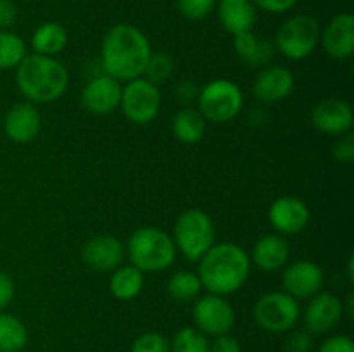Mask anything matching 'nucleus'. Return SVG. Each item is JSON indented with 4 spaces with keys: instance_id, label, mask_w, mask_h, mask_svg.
<instances>
[{
    "instance_id": "nucleus-3",
    "label": "nucleus",
    "mask_w": 354,
    "mask_h": 352,
    "mask_svg": "<svg viewBox=\"0 0 354 352\" xmlns=\"http://www.w3.org/2000/svg\"><path fill=\"white\" fill-rule=\"evenodd\" d=\"M16 86L28 102H54L68 90L69 72L55 57L28 54L16 68Z\"/></svg>"
},
{
    "instance_id": "nucleus-29",
    "label": "nucleus",
    "mask_w": 354,
    "mask_h": 352,
    "mask_svg": "<svg viewBox=\"0 0 354 352\" xmlns=\"http://www.w3.org/2000/svg\"><path fill=\"white\" fill-rule=\"evenodd\" d=\"M209 338L196 326H183L169 340L171 352H209Z\"/></svg>"
},
{
    "instance_id": "nucleus-20",
    "label": "nucleus",
    "mask_w": 354,
    "mask_h": 352,
    "mask_svg": "<svg viewBox=\"0 0 354 352\" xmlns=\"http://www.w3.org/2000/svg\"><path fill=\"white\" fill-rule=\"evenodd\" d=\"M251 264L258 266L261 271L273 273L286 268L290 257V248L282 235H265L252 247Z\"/></svg>"
},
{
    "instance_id": "nucleus-2",
    "label": "nucleus",
    "mask_w": 354,
    "mask_h": 352,
    "mask_svg": "<svg viewBox=\"0 0 354 352\" xmlns=\"http://www.w3.org/2000/svg\"><path fill=\"white\" fill-rule=\"evenodd\" d=\"M251 273V257L234 242L214 244L199 259V275L207 293L230 295L241 290Z\"/></svg>"
},
{
    "instance_id": "nucleus-38",
    "label": "nucleus",
    "mask_w": 354,
    "mask_h": 352,
    "mask_svg": "<svg viewBox=\"0 0 354 352\" xmlns=\"http://www.w3.org/2000/svg\"><path fill=\"white\" fill-rule=\"evenodd\" d=\"M209 352H242V345L230 333H225L220 337H214V340L209 345Z\"/></svg>"
},
{
    "instance_id": "nucleus-24",
    "label": "nucleus",
    "mask_w": 354,
    "mask_h": 352,
    "mask_svg": "<svg viewBox=\"0 0 354 352\" xmlns=\"http://www.w3.org/2000/svg\"><path fill=\"white\" fill-rule=\"evenodd\" d=\"M207 121L196 107H183L173 116L171 131L175 138L182 144L192 145L204 138Z\"/></svg>"
},
{
    "instance_id": "nucleus-33",
    "label": "nucleus",
    "mask_w": 354,
    "mask_h": 352,
    "mask_svg": "<svg viewBox=\"0 0 354 352\" xmlns=\"http://www.w3.org/2000/svg\"><path fill=\"white\" fill-rule=\"evenodd\" d=\"M332 154H334L335 161L342 162V164H353L354 162V135L351 133V131L339 137V140L334 144V148H332Z\"/></svg>"
},
{
    "instance_id": "nucleus-6",
    "label": "nucleus",
    "mask_w": 354,
    "mask_h": 352,
    "mask_svg": "<svg viewBox=\"0 0 354 352\" xmlns=\"http://www.w3.org/2000/svg\"><path fill=\"white\" fill-rule=\"evenodd\" d=\"M244 107V95L239 85L225 78L213 79L199 90L197 109L204 119L225 124L241 114Z\"/></svg>"
},
{
    "instance_id": "nucleus-30",
    "label": "nucleus",
    "mask_w": 354,
    "mask_h": 352,
    "mask_svg": "<svg viewBox=\"0 0 354 352\" xmlns=\"http://www.w3.org/2000/svg\"><path fill=\"white\" fill-rule=\"evenodd\" d=\"M173 71H175V62H173L171 55H168L166 52H152L142 76L154 85H161L171 78Z\"/></svg>"
},
{
    "instance_id": "nucleus-37",
    "label": "nucleus",
    "mask_w": 354,
    "mask_h": 352,
    "mask_svg": "<svg viewBox=\"0 0 354 352\" xmlns=\"http://www.w3.org/2000/svg\"><path fill=\"white\" fill-rule=\"evenodd\" d=\"M256 9L266 10L272 14H282L292 9L297 0H251Z\"/></svg>"
},
{
    "instance_id": "nucleus-10",
    "label": "nucleus",
    "mask_w": 354,
    "mask_h": 352,
    "mask_svg": "<svg viewBox=\"0 0 354 352\" xmlns=\"http://www.w3.org/2000/svg\"><path fill=\"white\" fill-rule=\"evenodd\" d=\"M192 317L197 330L207 337H220L230 333L232 328L235 326L237 314L234 306L223 295L206 293L194 300Z\"/></svg>"
},
{
    "instance_id": "nucleus-25",
    "label": "nucleus",
    "mask_w": 354,
    "mask_h": 352,
    "mask_svg": "<svg viewBox=\"0 0 354 352\" xmlns=\"http://www.w3.org/2000/svg\"><path fill=\"white\" fill-rule=\"evenodd\" d=\"M66 45H68V31L61 23H55V21L40 24L31 35V47L35 54L55 57L64 50Z\"/></svg>"
},
{
    "instance_id": "nucleus-21",
    "label": "nucleus",
    "mask_w": 354,
    "mask_h": 352,
    "mask_svg": "<svg viewBox=\"0 0 354 352\" xmlns=\"http://www.w3.org/2000/svg\"><path fill=\"white\" fill-rule=\"evenodd\" d=\"M218 17L225 31L235 37L254 30L258 14L251 0H218Z\"/></svg>"
},
{
    "instance_id": "nucleus-17",
    "label": "nucleus",
    "mask_w": 354,
    "mask_h": 352,
    "mask_svg": "<svg viewBox=\"0 0 354 352\" xmlns=\"http://www.w3.org/2000/svg\"><path fill=\"white\" fill-rule=\"evenodd\" d=\"M127 255V247L120 238L113 235H99L83 245L82 259L88 268L95 271H114L120 268Z\"/></svg>"
},
{
    "instance_id": "nucleus-9",
    "label": "nucleus",
    "mask_w": 354,
    "mask_h": 352,
    "mask_svg": "<svg viewBox=\"0 0 354 352\" xmlns=\"http://www.w3.org/2000/svg\"><path fill=\"white\" fill-rule=\"evenodd\" d=\"M121 110L133 124H147L156 119L161 109V93L158 85L144 76L127 81L121 92Z\"/></svg>"
},
{
    "instance_id": "nucleus-39",
    "label": "nucleus",
    "mask_w": 354,
    "mask_h": 352,
    "mask_svg": "<svg viewBox=\"0 0 354 352\" xmlns=\"http://www.w3.org/2000/svg\"><path fill=\"white\" fill-rule=\"evenodd\" d=\"M17 21V7L12 0H0V30H10Z\"/></svg>"
},
{
    "instance_id": "nucleus-1",
    "label": "nucleus",
    "mask_w": 354,
    "mask_h": 352,
    "mask_svg": "<svg viewBox=\"0 0 354 352\" xmlns=\"http://www.w3.org/2000/svg\"><path fill=\"white\" fill-rule=\"evenodd\" d=\"M152 54L149 38L133 24H114L104 35L100 45V66L104 75L127 83L140 78Z\"/></svg>"
},
{
    "instance_id": "nucleus-8",
    "label": "nucleus",
    "mask_w": 354,
    "mask_h": 352,
    "mask_svg": "<svg viewBox=\"0 0 354 352\" xmlns=\"http://www.w3.org/2000/svg\"><path fill=\"white\" fill-rule=\"evenodd\" d=\"M252 317L266 333H287L296 328L301 317L299 300L286 292H268L256 300Z\"/></svg>"
},
{
    "instance_id": "nucleus-11",
    "label": "nucleus",
    "mask_w": 354,
    "mask_h": 352,
    "mask_svg": "<svg viewBox=\"0 0 354 352\" xmlns=\"http://www.w3.org/2000/svg\"><path fill=\"white\" fill-rule=\"evenodd\" d=\"M344 304L335 293L318 292L308 299L304 309V326L311 335L330 333L342 320Z\"/></svg>"
},
{
    "instance_id": "nucleus-19",
    "label": "nucleus",
    "mask_w": 354,
    "mask_h": 352,
    "mask_svg": "<svg viewBox=\"0 0 354 352\" xmlns=\"http://www.w3.org/2000/svg\"><path fill=\"white\" fill-rule=\"evenodd\" d=\"M294 75L282 66H265L252 83V93L259 102L273 104L287 99L294 90Z\"/></svg>"
},
{
    "instance_id": "nucleus-22",
    "label": "nucleus",
    "mask_w": 354,
    "mask_h": 352,
    "mask_svg": "<svg viewBox=\"0 0 354 352\" xmlns=\"http://www.w3.org/2000/svg\"><path fill=\"white\" fill-rule=\"evenodd\" d=\"M234 48L239 59L251 68H265L270 66L272 59L275 57V45L266 38L258 37L254 31L235 35Z\"/></svg>"
},
{
    "instance_id": "nucleus-40",
    "label": "nucleus",
    "mask_w": 354,
    "mask_h": 352,
    "mask_svg": "<svg viewBox=\"0 0 354 352\" xmlns=\"http://www.w3.org/2000/svg\"><path fill=\"white\" fill-rule=\"evenodd\" d=\"M199 95V88L194 81H183L178 85V97L182 102H190V100L196 99Z\"/></svg>"
},
{
    "instance_id": "nucleus-18",
    "label": "nucleus",
    "mask_w": 354,
    "mask_h": 352,
    "mask_svg": "<svg viewBox=\"0 0 354 352\" xmlns=\"http://www.w3.org/2000/svg\"><path fill=\"white\" fill-rule=\"evenodd\" d=\"M320 43L330 57L349 59L354 54V16L341 12L328 21L320 33Z\"/></svg>"
},
{
    "instance_id": "nucleus-12",
    "label": "nucleus",
    "mask_w": 354,
    "mask_h": 352,
    "mask_svg": "<svg viewBox=\"0 0 354 352\" xmlns=\"http://www.w3.org/2000/svg\"><path fill=\"white\" fill-rule=\"evenodd\" d=\"M324 282V269L317 262L308 261V259H301L289 264L283 269L282 275L283 292L289 293L296 300L310 299L315 293L322 292Z\"/></svg>"
},
{
    "instance_id": "nucleus-31",
    "label": "nucleus",
    "mask_w": 354,
    "mask_h": 352,
    "mask_svg": "<svg viewBox=\"0 0 354 352\" xmlns=\"http://www.w3.org/2000/svg\"><path fill=\"white\" fill-rule=\"evenodd\" d=\"M130 352H171L169 338L159 331H145L135 338Z\"/></svg>"
},
{
    "instance_id": "nucleus-7",
    "label": "nucleus",
    "mask_w": 354,
    "mask_h": 352,
    "mask_svg": "<svg viewBox=\"0 0 354 352\" xmlns=\"http://www.w3.org/2000/svg\"><path fill=\"white\" fill-rule=\"evenodd\" d=\"M322 26L310 14H297L289 17L275 33V50L290 61H303L310 57L320 43Z\"/></svg>"
},
{
    "instance_id": "nucleus-14",
    "label": "nucleus",
    "mask_w": 354,
    "mask_h": 352,
    "mask_svg": "<svg viewBox=\"0 0 354 352\" xmlns=\"http://www.w3.org/2000/svg\"><path fill=\"white\" fill-rule=\"evenodd\" d=\"M311 123L325 135L341 137L351 131L354 114L351 104L342 99H324L311 109Z\"/></svg>"
},
{
    "instance_id": "nucleus-41",
    "label": "nucleus",
    "mask_w": 354,
    "mask_h": 352,
    "mask_svg": "<svg viewBox=\"0 0 354 352\" xmlns=\"http://www.w3.org/2000/svg\"><path fill=\"white\" fill-rule=\"evenodd\" d=\"M353 262H354V257L351 255V257H349V261H348V278H349V282H354V273H353Z\"/></svg>"
},
{
    "instance_id": "nucleus-5",
    "label": "nucleus",
    "mask_w": 354,
    "mask_h": 352,
    "mask_svg": "<svg viewBox=\"0 0 354 352\" xmlns=\"http://www.w3.org/2000/svg\"><path fill=\"white\" fill-rule=\"evenodd\" d=\"M216 238L213 219L203 209H189L182 213L173 228V242L176 251L182 252L189 261L197 262L211 247Z\"/></svg>"
},
{
    "instance_id": "nucleus-15",
    "label": "nucleus",
    "mask_w": 354,
    "mask_h": 352,
    "mask_svg": "<svg viewBox=\"0 0 354 352\" xmlns=\"http://www.w3.org/2000/svg\"><path fill=\"white\" fill-rule=\"evenodd\" d=\"M310 207L299 197L283 195L273 200L268 209V221L280 235L301 233L310 223Z\"/></svg>"
},
{
    "instance_id": "nucleus-23",
    "label": "nucleus",
    "mask_w": 354,
    "mask_h": 352,
    "mask_svg": "<svg viewBox=\"0 0 354 352\" xmlns=\"http://www.w3.org/2000/svg\"><path fill=\"white\" fill-rule=\"evenodd\" d=\"M111 273L113 275L109 280V290L114 299L127 302V300H133L135 297L140 295V292L144 290L145 273L135 268L133 264H121L120 268Z\"/></svg>"
},
{
    "instance_id": "nucleus-35",
    "label": "nucleus",
    "mask_w": 354,
    "mask_h": 352,
    "mask_svg": "<svg viewBox=\"0 0 354 352\" xmlns=\"http://www.w3.org/2000/svg\"><path fill=\"white\" fill-rule=\"evenodd\" d=\"M317 352H354V342L349 335H332L322 342Z\"/></svg>"
},
{
    "instance_id": "nucleus-28",
    "label": "nucleus",
    "mask_w": 354,
    "mask_h": 352,
    "mask_svg": "<svg viewBox=\"0 0 354 352\" xmlns=\"http://www.w3.org/2000/svg\"><path fill=\"white\" fill-rule=\"evenodd\" d=\"M26 55V43L19 35L10 30H0V71L16 69Z\"/></svg>"
},
{
    "instance_id": "nucleus-34",
    "label": "nucleus",
    "mask_w": 354,
    "mask_h": 352,
    "mask_svg": "<svg viewBox=\"0 0 354 352\" xmlns=\"http://www.w3.org/2000/svg\"><path fill=\"white\" fill-rule=\"evenodd\" d=\"M313 335L308 330H297L289 335L286 342V352H311Z\"/></svg>"
},
{
    "instance_id": "nucleus-36",
    "label": "nucleus",
    "mask_w": 354,
    "mask_h": 352,
    "mask_svg": "<svg viewBox=\"0 0 354 352\" xmlns=\"http://www.w3.org/2000/svg\"><path fill=\"white\" fill-rule=\"evenodd\" d=\"M16 295V285L9 273L0 271V311H6Z\"/></svg>"
},
{
    "instance_id": "nucleus-32",
    "label": "nucleus",
    "mask_w": 354,
    "mask_h": 352,
    "mask_svg": "<svg viewBox=\"0 0 354 352\" xmlns=\"http://www.w3.org/2000/svg\"><path fill=\"white\" fill-rule=\"evenodd\" d=\"M180 14L189 21H201L216 7V0H176Z\"/></svg>"
},
{
    "instance_id": "nucleus-27",
    "label": "nucleus",
    "mask_w": 354,
    "mask_h": 352,
    "mask_svg": "<svg viewBox=\"0 0 354 352\" xmlns=\"http://www.w3.org/2000/svg\"><path fill=\"white\" fill-rule=\"evenodd\" d=\"M166 290L175 302H194L203 293V283L197 273L182 269L169 276Z\"/></svg>"
},
{
    "instance_id": "nucleus-4",
    "label": "nucleus",
    "mask_w": 354,
    "mask_h": 352,
    "mask_svg": "<svg viewBox=\"0 0 354 352\" xmlns=\"http://www.w3.org/2000/svg\"><path fill=\"white\" fill-rule=\"evenodd\" d=\"M127 255L130 264L142 273H159L175 262L176 247L173 237L158 226H142L130 237Z\"/></svg>"
},
{
    "instance_id": "nucleus-13",
    "label": "nucleus",
    "mask_w": 354,
    "mask_h": 352,
    "mask_svg": "<svg viewBox=\"0 0 354 352\" xmlns=\"http://www.w3.org/2000/svg\"><path fill=\"white\" fill-rule=\"evenodd\" d=\"M3 133L14 144H30L41 130V114L37 104L28 100L17 102L6 113L2 121Z\"/></svg>"
},
{
    "instance_id": "nucleus-16",
    "label": "nucleus",
    "mask_w": 354,
    "mask_h": 352,
    "mask_svg": "<svg viewBox=\"0 0 354 352\" xmlns=\"http://www.w3.org/2000/svg\"><path fill=\"white\" fill-rule=\"evenodd\" d=\"M123 85L107 75L93 76L82 90V104L92 114H111L120 107Z\"/></svg>"
},
{
    "instance_id": "nucleus-26",
    "label": "nucleus",
    "mask_w": 354,
    "mask_h": 352,
    "mask_svg": "<svg viewBox=\"0 0 354 352\" xmlns=\"http://www.w3.org/2000/svg\"><path fill=\"white\" fill-rule=\"evenodd\" d=\"M26 324L16 314L0 311V352H21L28 345Z\"/></svg>"
}]
</instances>
